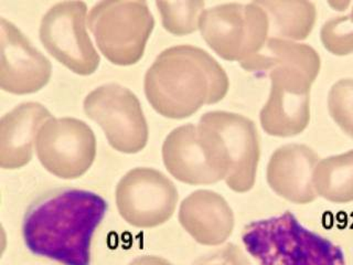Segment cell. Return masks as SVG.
Listing matches in <instances>:
<instances>
[{"mask_svg": "<svg viewBox=\"0 0 353 265\" xmlns=\"http://www.w3.org/2000/svg\"><path fill=\"white\" fill-rule=\"evenodd\" d=\"M179 222L196 242L216 246L229 239L235 219L233 210L220 193L196 190L180 204Z\"/></svg>", "mask_w": 353, "mask_h": 265, "instance_id": "5bb4252c", "label": "cell"}, {"mask_svg": "<svg viewBox=\"0 0 353 265\" xmlns=\"http://www.w3.org/2000/svg\"><path fill=\"white\" fill-rule=\"evenodd\" d=\"M199 124L212 132L225 155L229 171L226 185L235 193L251 190L261 158V138L254 121L241 114L213 110L201 116Z\"/></svg>", "mask_w": 353, "mask_h": 265, "instance_id": "7c38bea8", "label": "cell"}, {"mask_svg": "<svg viewBox=\"0 0 353 265\" xmlns=\"http://www.w3.org/2000/svg\"><path fill=\"white\" fill-rule=\"evenodd\" d=\"M50 119L51 113L37 102L22 103L0 121V166L1 168L19 169L32 158L33 144L39 130Z\"/></svg>", "mask_w": 353, "mask_h": 265, "instance_id": "9a60e30c", "label": "cell"}, {"mask_svg": "<svg viewBox=\"0 0 353 265\" xmlns=\"http://www.w3.org/2000/svg\"><path fill=\"white\" fill-rule=\"evenodd\" d=\"M330 108L336 121L353 136V82L345 81L331 92Z\"/></svg>", "mask_w": 353, "mask_h": 265, "instance_id": "ffe728a7", "label": "cell"}, {"mask_svg": "<svg viewBox=\"0 0 353 265\" xmlns=\"http://www.w3.org/2000/svg\"><path fill=\"white\" fill-rule=\"evenodd\" d=\"M86 23L88 6L84 1H62L47 11L39 30L50 55L83 77L95 73L101 62Z\"/></svg>", "mask_w": 353, "mask_h": 265, "instance_id": "9c48e42d", "label": "cell"}, {"mask_svg": "<svg viewBox=\"0 0 353 265\" xmlns=\"http://www.w3.org/2000/svg\"><path fill=\"white\" fill-rule=\"evenodd\" d=\"M199 30L219 57L242 64L259 55L270 39V19L259 1L204 9Z\"/></svg>", "mask_w": 353, "mask_h": 265, "instance_id": "8992f818", "label": "cell"}, {"mask_svg": "<svg viewBox=\"0 0 353 265\" xmlns=\"http://www.w3.org/2000/svg\"><path fill=\"white\" fill-rule=\"evenodd\" d=\"M0 88L17 95L32 94L47 86L52 75L49 59L5 18L0 19Z\"/></svg>", "mask_w": 353, "mask_h": 265, "instance_id": "4fadbf2b", "label": "cell"}, {"mask_svg": "<svg viewBox=\"0 0 353 265\" xmlns=\"http://www.w3.org/2000/svg\"><path fill=\"white\" fill-rule=\"evenodd\" d=\"M130 265H172L167 259L160 257H154V255H145L139 257L130 262Z\"/></svg>", "mask_w": 353, "mask_h": 265, "instance_id": "7402d4cb", "label": "cell"}, {"mask_svg": "<svg viewBox=\"0 0 353 265\" xmlns=\"http://www.w3.org/2000/svg\"><path fill=\"white\" fill-rule=\"evenodd\" d=\"M229 88V77L218 61L190 44L163 50L143 83L149 104L171 119H187L203 105L221 102Z\"/></svg>", "mask_w": 353, "mask_h": 265, "instance_id": "7a4b0ae2", "label": "cell"}, {"mask_svg": "<svg viewBox=\"0 0 353 265\" xmlns=\"http://www.w3.org/2000/svg\"><path fill=\"white\" fill-rule=\"evenodd\" d=\"M108 210V202L93 191L68 188L47 193L26 213V246L62 265H91L92 240Z\"/></svg>", "mask_w": 353, "mask_h": 265, "instance_id": "6da1fadb", "label": "cell"}, {"mask_svg": "<svg viewBox=\"0 0 353 265\" xmlns=\"http://www.w3.org/2000/svg\"><path fill=\"white\" fill-rule=\"evenodd\" d=\"M316 156L303 145H284L276 149L268 160L266 179L270 189L294 204L314 200L312 173Z\"/></svg>", "mask_w": 353, "mask_h": 265, "instance_id": "2e32d148", "label": "cell"}, {"mask_svg": "<svg viewBox=\"0 0 353 265\" xmlns=\"http://www.w3.org/2000/svg\"><path fill=\"white\" fill-rule=\"evenodd\" d=\"M116 204L127 224L150 229L165 224L176 211L178 190L161 171L147 167L132 169L116 187Z\"/></svg>", "mask_w": 353, "mask_h": 265, "instance_id": "30bf717a", "label": "cell"}, {"mask_svg": "<svg viewBox=\"0 0 353 265\" xmlns=\"http://www.w3.org/2000/svg\"><path fill=\"white\" fill-rule=\"evenodd\" d=\"M192 265H251V263L239 246L228 243L214 252L199 257Z\"/></svg>", "mask_w": 353, "mask_h": 265, "instance_id": "44dd1931", "label": "cell"}, {"mask_svg": "<svg viewBox=\"0 0 353 265\" xmlns=\"http://www.w3.org/2000/svg\"><path fill=\"white\" fill-rule=\"evenodd\" d=\"M319 193L332 202H345L353 199V152L329 158L317 174Z\"/></svg>", "mask_w": 353, "mask_h": 265, "instance_id": "ac0fdd59", "label": "cell"}, {"mask_svg": "<svg viewBox=\"0 0 353 265\" xmlns=\"http://www.w3.org/2000/svg\"><path fill=\"white\" fill-rule=\"evenodd\" d=\"M36 150L49 173L62 179H77L93 165L97 138L85 121L52 117L39 130Z\"/></svg>", "mask_w": 353, "mask_h": 265, "instance_id": "8fae6325", "label": "cell"}, {"mask_svg": "<svg viewBox=\"0 0 353 265\" xmlns=\"http://www.w3.org/2000/svg\"><path fill=\"white\" fill-rule=\"evenodd\" d=\"M242 241L259 265H347L341 246L306 228L290 211L252 221Z\"/></svg>", "mask_w": 353, "mask_h": 265, "instance_id": "277c9868", "label": "cell"}, {"mask_svg": "<svg viewBox=\"0 0 353 265\" xmlns=\"http://www.w3.org/2000/svg\"><path fill=\"white\" fill-rule=\"evenodd\" d=\"M84 112L104 130L110 146L136 154L148 141V125L141 102L130 88L110 83L99 86L84 99Z\"/></svg>", "mask_w": 353, "mask_h": 265, "instance_id": "ba28073f", "label": "cell"}, {"mask_svg": "<svg viewBox=\"0 0 353 265\" xmlns=\"http://www.w3.org/2000/svg\"><path fill=\"white\" fill-rule=\"evenodd\" d=\"M204 1H157L163 28L174 36L190 35L199 29Z\"/></svg>", "mask_w": 353, "mask_h": 265, "instance_id": "d6986e66", "label": "cell"}, {"mask_svg": "<svg viewBox=\"0 0 353 265\" xmlns=\"http://www.w3.org/2000/svg\"><path fill=\"white\" fill-rule=\"evenodd\" d=\"M88 26L105 58L128 66L143 58L154 19L146 1L105 0L92 7Z\"/></svg>", "mask_w": 353, "mask_h": 265, "instance_id": "5b68a950", "label": "cell"}, {"mask_svg": "<svg viewBox=\"0 0 353 265\" xmlns=\"http://www.w3.org/2000/svg\"><path fill=\"white\" fill-rule=\"evenodd\" d=\"M243 69L270 75V97L259 113L265 132L274 137L301 134L308 123L309 86L318 71L316 52L290 40L270 38Z\"/></svg>", "mask_w": 353, "mask_h": 265, "instance_id": "3957f363", "label": "cell"}, {"mask_svg": "<svg viewBox=\"0 0 353 265\" xmlns=\"http://www.w3.org/2000/svg\"><path fill=\"white\" fill-rule=\"evenodd\" d=\"M163 159L169 174L188 185H212L225 180L229 171L220 144L200 124L182 125L169 132Z\"/></svg>", "mask_w": 353, "mask_h": 265, "instance_id": "52a82bcc", "label": "cell"}, {"mask_svg": "<svg viewBox=\"0 0 353 265\" xmlns=\"http://www.w3.org/2000/svg\"><path fill=\"white\" fill-rule=\"evenodd\" d=\"M270 19V38L299 40L306 38L314 21L312 3L303 1H259Z\"/></svg>", "mask_w": 353, "mask_h": 265, "instance_id": "e0dca14e", "label": "cell"}]
</instances>
